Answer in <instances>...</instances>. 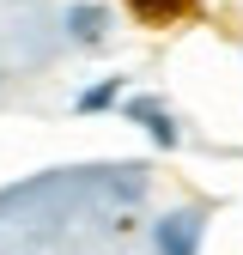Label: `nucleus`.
Here are the masks:
<instances>
[{"instance_id": "nucleus-1", "label": "nucleus", "mask_w": 243, "mask_h": 255, "mask_svg": "<svg viewBox=\"0 0 243 255\" xmlns=\"http://www.w3.org/2000/svg\"><path fill=\"white\" fill-rule=\"evenodd\" d=\"M201 231H207V213L201 207H182V213L158 219L152 243H158V255H201Z\"/></svg>"}, {"instance_id": "nucleus-2", "label": "nucleus", "mask_w": 243, "mask_h": 255, "mask_svg": "<svg viewBox=\"0 0 243 255\" xmlns=\"http://www.w3.org/2000/svg\"><path fill=\"white\" fill-rule=\"evenodd\" d=\"M128 116H134V122H146V134L158 140V146H176V140H182L176 116H170V110H164L158 98H128Z\"/></svg>"}, {"instance_id": "nucleus-3", "label": "nucleus", "mask_w": 243, "mask_h": 255, "mask_svg": "<svg viewBox=\"0 0 243 255\" xmlns=\"http://www.w3.org/2000/svg\"><path fill=\"white\" fill-rule=\"evenodd\" d=\"M67 30H73V43H104V30H110V12L104 6H67Z\"/></svg>"}, {"instance_id": "nucleus-4", "label": "nucleus", "mask_w": 243, "mask_h": 255, "mask_svg": "<svg viewBox=\"0 0 243 255\" xmlns=\"http://www.w3.org/2000/svg\"><path fill=\"white\" fill-rule=\"evenodd\" d=\"M122 98V79H98V85H91V91H79V110L91 116V110H110Z\"/></svg>"}, {"instance_id": "nucleus-5", "label": "nucleus", "mask_w": 243, "mask_h": 255, "mask_svg": "<svg viewBox=\"0 0 243 255\" xmlns=\"http://www.w3.org/2000/svg\"><path fill=\"white\" fill-rule=\"evenodd\" d=\"M128 6H134L140 18H170V12L182 6V0H128Z\"/></svg>"}]
</instances>
